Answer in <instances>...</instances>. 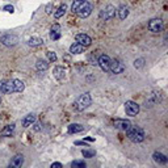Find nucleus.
<instances>
[{
  "label": "nucleus",
  "mask_w": 168,
  "mask_h": 168,
  "mask_svg": "<svg viewBox=\"0 0 168 168\" xmlns=\"http://www.w3.org/2000/svg\"><path fill=\"white\" fill-rule=\"evenodd\" d=\"M24 164V156L23 155H16L13 159L11 160L9 163V167H13V168H20L21 166Z\"/></svg>",
  "instance_id": "nucleus-17"
},
{
  "label": "nucleus",
  "mask_w": 168,
  "mask_h": 168,
  "mask_svg": "<svg viewBox=\"0 0 168 168\" xmlns=\"http://www.w3.org/2000/svg\"><path fill=\"white\" fill-rule=\"evenodd\" d=\"M118 16H120V19L121 20H125L126 19L127 16H129V9H127L126 7H125V5H121L120 8H118Z\"/></svg>",
  "instance_id": "nucleus-24"
},
{
  "label": "nucleus",
  "mask_w": 168,
  "mask_h": 168,
  "mask_svg": "<svg viewBox=\"0 0 168 168\" xmlns=\"http://www.w3.org/2000/svg\"><path fill=\"white\" fill-rule=\"evenodd\" d=\"M152 158H154V160L156 161L158 164H167L168 163V158L159 151H155L154 154H152Z\"/></svg>",
  "instance_id": "nucleus-14"
},
{
  "label": "nucleus",
  "mask_w": 168,
  "mask_h": 168,
  "mask_svg": "<svg viewBox=\"0 0 168 168\" xmlns=\"http://www.w3.org/2000/svg\"><path fill=\"white\" fill-rule=\"evenodd\" d=\"M111 62H112L111 57L106 55V54H103V55H100L99 59H97V65H99L100 68H101L103 71H105V72H108L109 68H111Z\"/></svg>",
  "instance_id": "nucleus-5"
},
{
  "label": "nucleus",
  "mask_w": 168,
  "mask_h": 168,
  "mask_svg": "<svg viewBox=\"0 0 168 168\" xmlns=\"http://www.w3.org/2000/svg\"><path fill=\"white\" fill-rule=\"evenodd\" d=\"M100 16H101V19H104V20H111V19H113V17L116 16V8L113 7V5H108L105 9L101 11Z\"/></svg>",
  "instance_id": "nucleus-10"
},
{
  "label": "nucleus",
  "mask_w": 168,
  "mask_h": 168,
  "mask_svg": "<svg viewBox=\"0 0 168 168\" xmlns=\"http://www.w3.org/2000/svg\"><path fill=\"white\" fill-rule=\"evenodd\" d=\"M85 1V0H74V3H72V5H71V11H72V13H76V11H78V8L80 7L81 4Z\"/></svg>",
  "instance_id": "nucleus-26"
},
{
  "label": "nucleus",
  "mask_w": 168,
  "mask_h": 168,
  "mask_svg": "<svg viewBox=\"0 0 168 168\" xmlns=\"http://www.w3.org/2000/svg\"><path fill=\"white\" fill-rule=\"evenodd\" d=\"M44 44V41H42L39 37H32L28 41V45L29 46H32V47H36V46H41V45Z\"/></svg>",
  "instance_id": "nucleus-23"
},
{
  "label": "nucleus",
  "mask_w": 168,
  "mask_h": 168,
  "mask_svg": "<svg viewBox=\"0 0 168 168\" xmlns=\"http://www.w3.org/2000/svg\"><path fill=\"white\" fill-rule=\"evenodd\" d=\"M114 126H116V129H118V130L126 131L131 126V122L129 120H121V118H118V120L114 121Z\"/></svg>",
  "instance_id": "nucleus-12"
},
{
  "label": "nucleus",
  "mask_w": 168,
  "mask_h": 168,
  "mask_svg": "<svg viewBox=\"0 0 168 168\" xmlns=\"http://www.w3.org/2000/svg\"><path fill=\"white\" fill-rule=\"evenodd\" d=\"M53 74H54V76H55L57 80H63L65 76H66V70L63 68L62 66H57V67H54Z\"/></svg>",
  "instance_id": "nucleus-15"
},
{
  "label": "nucleus",
  "mask_w": 168,
  "mask_h": 168,
  "mask_svg": "<svg viewBox=\"0 0 168 168\" xmlns=\"http://www.w3.org/2000/svg\"><path fill=\"white\" fill-rule=\"evenodd\" d=\"M75 145H76V146H84V147H89V146H88L87 143L84 142V140H76Z\"/></svg>",
  "instance_id": "nucleus-33"
},
{
  "label": "nucleus",
  "mask_w": 168,
  "mask_h": 168,
  "mask_svg": "<svg viewBox=\"0 0 168 168\" xmlns=\"http://www.w3.org/2000/svg\"><path fill=\"white\" fill-rule=\"evenodd\" d=\"M70 53L71 54H81L84 53V46L80 44H78V42H75V44H72L71 46H70Z\"/></svg>",
  "instance_id": "nucleus-19"
},
{
  "label": "nucleus",
  "mask_w": 168,
  "mask_h": 168,
  "mask_svg": "<svg viewBox=\"0 0 168 168\" xmlns=\"http://www.w3.org/2000/svg\"><path fill=\"white\" fill-rule=\"evenodd\" d=\"M15 134V124L7 125L1 131H0V137H12Z\"/></svg>",
  "instance_id": "nucleus-16"
},
{
  "label": "nucleus",
  "mask_w": 168,
  "mask_h": 168,
  "mask_svg": "<svg viewBox=\"0 0 168 168\" xmlns=\"http://www.w3.org/2000/svg\"><path fill=\"white\" fill-rule=\"evenodd\" d=\"M148 29L152 33H159L163 30V21L161 19H152L148 21Z\"/></svg>",
  "instance_id": "nucleus-6"
},
{
  "label": "nucleus",
  "mask_w": 168,
  "mask_h": 168,
  "mask_svg": "<svg viewBox=\"0 0 168 168\" xmlns=\"http://www.w3.org/2000/svg\"><path fill=\"white\" fill-rule=\"evenodd\" d=\"M50 38L53 39V41H55V39H59V38H60V32H51V33H50Z\"/></svg>",
  "instance_id": "nucleus-31"
},
{
  "label": "nucleus",
  "mask_w": 168,
  "mask_h": 168,
  "mask_svg": "<svg viewBox=\"0 0 168 168\" xmlns=\"http://www.w3.org/2000/svg\"><path fill=\"white\" fill-rule=\"evenodd\" d=\"M51 9H53V3H49V4L46 5V13H49V15H50L51 12H53Z\"/></svg>",
  "instance_id": "nucleus-34"
},
{
  "label": "nucleus",
  "mask_w": 168,
  "mask_h": 168,
  "mask_svg": "<svg viewBox=\"0 0 168 168\" xmlns=\"http://www.w3.org/2000/svg\"><path fill=\"white\" fill-rule=\"evenodd\" d=\"M84 130V126L80 124H71L68 125V133L70 134H76V133H80V131Z\"/></svg>",
  "instance_id": "nucleus-20"
},
{
  "label": "nucleus",
  "mask_w": 168,
  "mask_h": 168,
  "mask_svg": "<svg viewBox=\"0 0 168 168\" xmlns=\"http://www.w3.org/2000/svg\"><path fill=\"white\" fill-rule=\"evenodd\" d=\"M41 129H42V126H41V124H38V122L33 125V130H34V131H39Z\"/></svg>",
  "instance_id": "nucleus-35"
},
{
  "label": "nucleus",
  "mask_w": 168,
  "mask_h": 168,
  "mask_svg": "<svg viewBox=\"0 0 168 168\" xmlns=\"http://www.w3.org/2000/svg\"><path fill=\"white\" fill-rule=\"evenodd\" d=\"M109 71H112L113 74H116V75H117V74H121V72L125 71V65H124V63H121L120 60H112Z\"/></svg>",
  "instance_id": "nucleus-9"
},
{
  "label": "nucleus",
  "mask_w": 168,
  "mask_h": 168,
  "mask_svg": "<svg viewBox=\"0 0 168 168\" xmlns=\"http://www.w3.org/2000/svg\"><path fill=\"white\" fill-rule=\"evenodd\" d=\"M0 104H1V97H0Z\"/></svg>",
  "instance_id": "nucleus-39"
},
{
  "label": "nucleus",
  "mask_w": 168,
  "mask_h": 168,
  "mask_svg": "<svg viewBox=\"0 0 168 168\" xmlns=\"http://www.w3.org/2000/svg\"><path fill=\"white\" fill-rule=\"evenodd\" d=\"M46 57L50 62H57V54L54 51H47L46 53Z\"/></svg>",
  "instance_id": "nucleus-30"
},
{
  "label": "nucleus",
  "mask_w": 168,
  "mask_h": 168,
  "mask_svg": "<svg viewBox=\"0 0 168 168\" xmlns=\"http://www.w3.org/2000/svg\"><path fill=\"white\" fill-rule=\"evenodd\" d=\"M51 168H62V164L57 161V163H53V164H51Z\"/></svg>",
  "instance_id": "nucleus-37"
},
{
  "label": "nucleus",
  "mask_w": 168,
  "mask_h": 168,
  "mask_svg": "<svg viewBox=\"0 0 168 168\" xmlns=\"http://www.w3.org/2000/svg\"><path fill=\"white\" fill-rule=\"evenodd\" d=\"M91 103H92V99H91L89 93H83V95H80V97H79L78 100H76V103L74 105L78 111H83V109L88 108V106L91 105Z\"/></svg>",
  "instance_id": "nucleus-2"
},
{
  "label": "nucleus",
  "mask_w": 168,
  "mask_h": 168,
  "mask_svg": "<svg viewBox=\"0 0 168 168\" xmlns=\"http://www.w3.org/2000/svg\"><path fill=\"white\" fill-rule=\"evenodd\" d=\"M12 83H13L15 92H23L24 88H25V84H24L23 81L20 80V79H13V80H12Z\"/></svg>",
  "instance_id": "nucleus-21"
},
{
  "label": "nucleus",
  "mask_w": 168,
  "mask_h": 168,
  "mask_svg": "<svg viewBox=\"0 0 168 168\" xmlns=\"http://www.w3.org/2000/svg\"><path fill=\"white\" fill-rule=\"evenodd\" d=\"M71 167L72 168H85L87 167V164H85L84 160H74L71 163Z\"/></svg>",
  "instance_id": "nucleus-27"
},
{
  "label": "nucleus",
  "mask_w": 168,
  "mask_h": 168,
  "mask_svg": "<svg viewBox=\"0 0 168 168\" xmlns=\"http://www.w3.org/2000/svg\"><path fill=\"white\" fill-rule=\"evenodd\" d=\"M75 39H76V42H78V44L83 45L84 47L89 46V45L92 44V38H91L89 36L84 34V33H79V34H76L75 36Z\"/></svg>",
  "instance_id": "nucleus-8"
},
{
  "label": "nucleus",
  "mask_w": 168,
  "mask_h": 168,
  "mask_svg": "<svg viewBox=\"0 0 168 168\" xmlns=\"http://www.w3.org/2000/svg\"><path fill=\"white\" fill-rule=\"evenodd\" d=\"M0 42L5 46H15V45L19 42V37L15 34H5L0 38Z\"/></svg>",
  "instance_id": "nucleus-7"
},
{
  "label": "nucleus",
  "mask_w": 168,
  "mask_h": 168,
  "mask_svg": "<svg viewBox=\"0 0 168 168\" xmlns=\"http://www.w3.org/2000/svg\"><path fill=\"white\" fill-rule=\"evenodd\" d=\"M81 155H83L84 158L91 159V158L95 156V151L93 150H83V151H81Z\"/></svg>",
  "instance_id": "nucleus-28"
},
{
  "label": "nucleus",
  "mask_w": 168,
  "mask_h": 168,
  "mask_svg": "<svg viewBox=\"0 0 168 168\" xmlns=\"http://www.w3.org/2000/svg\"><path fill=\"white\" fill-rule=\"evenodd\" d=\"M145 66V59H143V58H139V59H135L134 60V67H135V68H142V67Z\"/></svg>",
  "instance_id": "nucleus-29"
},
{
  "label": "nucleus",
  "mask_w": 168,
  "mask_h": 168,
  "mask_svg": "<svg viewBox=\"0 0 168 168\" xmlns=\"http://www.w3.org/2000/svg\"><path fill=\"white\" fill-rule=\"evenodd\" d=\"M159 101H161V96L159 92H154L148 96V99L146 100V106H152L155 104H158Z\"/></svg>",
  "instance_id": "nucleus-13"
},
{
  "label": "nucleus",
  "mask_w": 168,
  "mask_h": 168,
  "mask_svg": "<svg viewBox=\"0 0 168 168\" xmlns=\"http://www.w3.org/2000/svg\"><path fill=\"white\" fill-rule=\"evenodd\" d=\"M125 112H126L127 116L134 117V116H137L139 113V105L137 103H134V101H131V100H129V101L125 103Z\"/></svg>",
  "instance_id": "nucleus-4"
},
{
  "label": "nucleus",
  "mask_w": 168,
  "mask_h": 168,
  "mask_svg": "<svg viewBox=\"0 0 168 168\" xmlns=\"http://www.w3.org/2000/svg\"><path fill=\"white\" fill-rule=\"evenodd\" d=\"M76 13H78V16L81 17V19H87V17L92 13V4H91L89 1H84L83 4L78 8Z\"/></svg>",
  "instance_id": "nucleus-3"
},
{
  "label": "nucleus",
  "mask_w": 168,
  "mask_h": 168,
  "mask_svg": "<svg viewBox=\"0 0 168 168\" xmlns=\"http://www.w3.org/2000/svg\"><path fill=\"white\" fill-rule=\"evenodd\" d=\"M66 11H67V5L66 4H63V5H60L59 8H58V11L54 13V17L55 19H60V17L63 16V15L66 13Z\"/></svg>",
  "instance_id": "nucleus-25"
},
{
  "label": "nucleus",
  "mask_w": 168,
  "mask_h": 168,
  "mask_svg": "<svg viewBox=\"0 0 168 168\" xmlns=\"http://www.w3.org/2000/svg\"><path fill=\"white\" fill-rule=\"evenodd\" d=\"M36 67H37L38 71H46L49 68V62L45 59H38L37 63H36Z\"/></svg>",
  "instance_id": "nucleus-22"
},
{
  "label": "nucleus",
  "mask_w": 168,
  "mask_h": 168,
  "mask_svg": "<svg viewBox=\"0 0 168 168\" xmlns=\"http://www.w3.org/2000/svg\"><path fill=\"white\" fill-rule=\"evenodd\" d=\"M84 139H85V140H88V142H93V140H95V138H91V137H85Z\"/></svg>",
  "instance_id": "nucleus-38"
},
{
  "label": "nucleus",
  "mask_w": 168,
  "mask_h": 168,
  "mask_svg": "<svg viewBox=\"0 0 168 168\" xmlns=\"http://www.w3.org/2000/svg\"><path fill=\"white\" fill-rule=\"evenodd\" d=\"M34 122H36V116L34 114H28V116H25V117L23 118L21 124H23L24 127H29V126H32Z\"/></svg>",
  "instance_id": "nucleus-18"
},
{
  "label": "nucleus",
  "mask_w": 168,
  "mask_h": 168,
  "mask_svg": "<svg viewBox=\"0 0 168 168\" xmlns=\"http://www.w3.org/2000/svg\"><path fill=\"white\" fill-rule=\"evenodd\" d=\"M126 131H127V138L134 143H140L146 138V134L143 129H140L138 126H130Z\"/></svg>",
  "instance_id": "nucleus-1"
},
{
  "label": "nucleus",
  "mask_w": 168,
  "mask_h": 168,
  "mask_svg": "<svg viewBox=\"0 0 168 168\" xmlns=\"http://www.w3.org/2000/svg\"><path fill=\"white\" fill-rule=\"evenodd\" d=\"M60 30V26L58 25V24H54L53 26H51V32H59Z\"/></svg>",
  "instance_id": "nucleus-36"
},
{
  "label": "nucleus",
  "mask_w": 168,
  "mask_h": 168,
  "mask_svg": "<svg viewBox=\"0 0 168 168\" xmlns=\"http://www.w3.org/2000/svg\"><path fill=\"white\" fill-rule=\"evenodd\" d=\"M3 9H4L5 12H11V13H12V12H13V9H15V8H13V5H9V4H8V5H5V7L3 8Z\"/></svg>",
  "instance_id": "nucleus-32"
},
{
  "label": "nucleus",
  "mask_w": 168,
  "mask_h": 168,
  "mask_svg": "<svg viewBox=\"0 0 168 168\" xmlns=\"http://www.w3.org/2000/svg\"><path fill=\"white\" fill-rule=\"evenodd\" d=\"M15 92L13 89V83L12 80H3L0 81V93H12Z\"/></svg>",
  "instance_id": "nucleus-11"
}]
</instances>
